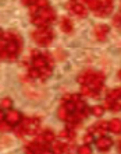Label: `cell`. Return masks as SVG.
<instances>
[{"mask_svg": "<svg viewBox=\"0 0 121 154\" xmlns=\"http://www.w3.org/2000/svg\"><path fill=\"white\" fill-rule=\"evenodd\" d=\"M91 114V106L78 95V94H67L63 97L61 104L57 109V116L67 123L68 128L75 129L82 123L85 118Z\"/></svg>", "mask_w": 121, "mask_h": 154, "instance_id": "6da1fadb", "label": "cell"}, {"mask_svg": "<svg viewBox=\"0 0 121 154\" xmlns=\"http://www.w3.org/2000/svg\"><path fill=\"white\" fill-rule=\"evenodd\" d=\"M53 69H54V59L50 53L42 52L38 49L31 52L28 66H27L28 77L31 80L46 81L52 76Z\"/></svg>", "mask_w": 121, "mask_h": 154, "instance_id": "7a4b0ae2", "label": "cell"}, {"mask_svg": "<svg viewBox=\"0 0 121 154\" xmlns=\"http://www.w3.org/2000/svg\"><path fill=\"white\" fill-rule=\"evenodd\" d=\"M24 41L16 31H4L0 28V62H14L22 51Z\"/></svg>", "mask_w": 121, "mask_h": 154, "instance_id": "3957f363", "label": "cell"}, {"mask_svg": "<svg viewBox=\"0 0 121 154\" xmlns=\"http://www.w3.org/2000/svg\"><path fill=\"white\" fill-rule=\"evenodd\" d=\"M81 93L89 98H97L105 87V74L95 69H86L78 76Z\"/></svg>", "mask_w": 121, "mask_h": 154, "instance_id": "277c9868", "label": "cell"}, {"mask_svg": "<svg viewBox=\"0 0 121 154\" xmlns=\"http://www.w3.org/2000/svg\"><path fill=\"white\" fill-rule=\"evenodd\" d=\"M29 18L36 27H49L56 21L57 16L48 0H36L29 6Z\"/></svg>", "mask_w": 121, "mask_h": 154, "instance_id": "5b68a950", "label": "cell"}, {"mask_svg": "<svg viewBox=\"0 0 121 154\" xmlns=\"http://www.w3.org/2000/svg\"><path fill=\"white\" fill-rule=\"evenodd\" d=\"M40 122L42 121L38 116H22V119L13 128V130L18 137L32 136V134H36L39 132Z\"/></svg>", "mask_w": 121, "mask_h": 154, "instance_id": "8992f818", "label": "cell"}, {"mask_svg": "<svg viewBox=\"0 0 121 154\" xmlns=\"http://www.w3.org/2000/svg\"><path fill=\"white\" fill-rule=\"evenodd\" d=\"M88 10L95 14L96 17H109L113 11L114 0H86Z\"/></svg>", "mask_w": 121, "mask_h": 154, "instance_id": "52a82bcc", "label": "cell"}, {"mask_svg": "<svg viewBox=\"0 0 121 154\" xmlns=\"http://www.w3.org/2000/svg\"><path fill=\"white\" fill-rule=\"evenodd\" d=\"M31 38L39 46H49L54 41L56 35L53 32V29L49 28V27H38L35 31L31 32Z\"/></svg>", "mask_w": 121, "mask_h": 154, "instance_id": "ba28073f", "label": "cell"}, {"mask_svg": "<svg viewBox=\"0 0 121 154\" xmlns=\"http://www.w3.org/2000/svg\"><path fill=\"white\" fill-rule=\"evenodd\" d=\"M105 105L107 109L113 111V112H120L121 111V87L110 90L109 93L106 94Z\"/></svg>", "mask_w": 121, "mask_h": 154, "instance_id": "9c48e42d", "label": "cell"}, {"mask_svg": "<svg viewBox=\"0 0 121 154\" xmlns=\"http://www.w3.org/2000/svg\"><path fill=\"white\" fill-rule=\"evenodd\" d=\"M70 13L77 17H86L88 16V6L86 0H70L67 4Z\"/></svg>", "mask_w": 121, "mask_h": 154, "instance_id": "30bf717a", "label": "cell"}, {"mask_svg": "<svg viewBox=\"0 0 121 154\" xmlns=\"http://www.w3.org/2000/svg\"><path fill=\"white\" fill-rule=\"evenodd\" d=\"M25 151H27V153H36V154L50 153V151H52V144L40 142V140H38V139L35 137V140H32L31 143H28V144L25 146Z\"/></svg>", "mask_w": 121, "mask_h": 154, "instance_id": "8fae6325", "label": "cell"}, {"mask_svg": "<svg viewBox=\"0 0 121 154\" xmlns=\"http://www.w3.org/2000/svg\"><path fill=\"white\" fill-rule=\"evenodd\" d=\"M4 119H6V122H7V125L10 126V128H14V126L22 119V115H21L18 111L10 108L7 112H4Z\"/></svg>", "mask_w": 121, "mask_h": 154, "instance_id": "7c38bea8", "label": "cell"}, {"mask_svg": "<svg viewBox=\"0 0 121 154\" xmlns=\"http://www.w3.org/2000/svg\"><path fill=\"white\" fill-rule=\"evenodd\" d=\"M95 143H96L97 150H100V151H107L110 147L113 146V140H111L109 136H106V134L99 136V139H96Z\"/></svg>", "mask_w": 121, "mask_h": 154, "instance_id": "4fadbf2b", "label": "cell"}, {"mask_svg": "<svg viewBox=\"0 0 121 154\" xmlns=\"http://www.w3.org/2000/svg\"><path fill=\"white\" fill-rule=\"evenodd\" d=\"M109 32H110V27L106 24H99L93 29V35H95V38L97 41H105L107 38V35H109Z\"/></svg>", "mask_w": 121, "mask_h": 154, "instance_id": "5bb4252c", "label": "cell"}, {"mask_svg": "<svg viewBox=\"0 0 121 154\" xmlns=\"http://www.w3.org/2000/svg\"><path fill=\"white\" fill-rule=\"evenodd\" d=\"M107 130H109V122L102 121V122H97L96 125L93 126L89 132H92L93 134H99V136H102V134H106Z\"/></svg>", "mask_w": 121, "mask_h": 154, "instance_id": "9a60e30c", "label": "cell"}, {"mask_svg": "<svg viewBox=\"0 0 121 154\" xmlns=\"http://www.w3.org/2000/svg\"><path fill=\"white\" fill-rule=\"evenodd\" d=\"M60 28L64 31L65 34H71L74 31V25H73V21L67 18V17H63L61 18V23H60Z\"/></svg>", "mask_w": 121, "mask_h": 154, "instance_id": "2e32d148", "label": "cell"}, {"mask_svg": "<svg viewBox=\"0 0 121 154\" xmlns=\"http://www.w3.org/2000/svg\"><path fill=\"white\" fill-rule=\"evenodd\" d=\"M109 130L116 134L121 133V121L120 119H111V121L109 122Z\"/></svg>", "mask_w": 121, "mask_h": 154, "instance_id": "e0dca14e", "label": "cell"}, {"mask_svg": "<svg viewBox=\"0 0 121 154\" xmlns=\"http://www.w3.org/2000/svg\"><path fill=\"white\" fill-rule=\"evenodd\" d=\"M103 106H100V105H95V106H91V112H92L95 116H100L102 114H103Z\"/></svg>", "mask_w": 121, "mask_h": 154, "instance_id": "ac0fdd59", "label": "cell"}, {"mask_svg": "<svg viewBox=\"0 0 121 154\" xmlns=\"http://www.w3.org/2000/svg\"><path fill=\"white\" fill-rule=\"evenodd\" d=\"M78 153H79V154H91V153H92V150H91L89 144H86V143H85L84 146H81L79 149H78Z\"/></svg>", "mask_w": 121, "mask_h": 154, "instance_id": "d6986e66", "label": "cell"}, {"mask_svg": "<svg viewBox=\"0 0 121 154\" xmlns=\"http://www.w3.org/2000/svg\"><path fill=\"white\" fill-rule=\"evenodd\" d=\"M113 25L117 27V28H121V11L118 14H116L113 18Z\"/></svg>", "mask_w": 121, "mask_h": 154, "instance_id": "ffe728a7", "label": "cell"}, {"mask_svg": "<svg viewBox=\"0 0 121 154\" xmlns=\"http://www.w3.org/2000/svg\"><path fill=\"white\" fill-rule=\"evenodd\" d=\"M84 142L86 143V144H88V143L91 144L92 142H95V137H93V133H92V132H88V133L85 134V136H84Z\"/></svg>", "mask_w": 121, "mask_h": 154, "instance_id": "44dd1931", "label": "cell"}, {"mask_svg": "<svg viewBox=\"0 0 121 154\" xmlns=\"http://www.w3.org/2000/svg\"><path fill=\"white\" fill-rule=\"evenodd\" d=\"M13 102L10 98H4V100H1V102H0V106H3V108H11Z\"/></svg>", "mask_w": 121, "mask_h": 154, "instance_id": "7402d4cb", "label": "cell"}, {"mask_svg": "<svg viewBox=\"0 0 121 154\" xmlns=\"http://www.w3.org/2000/svg\"><path fill=\"white\" fill-rule=\"evenodd\" d=\"M20 2L24 4V6H28V7H29V6H31V4H33L36 0H20Z\"/></svg>", "mask_w": 121, "mask_h": 154, "instance_id": "603a6c76", "label": "cell"}, {"mask_svg": "<svg viewBox=\"0 0 121 154\" xmlns=\"http://www.w3.org/2000/svg\"><path fill=\"white\" fill-rule=\"evenodd\" d=\"M118 77H120V80H121V69H120V72H118Z\"/></svg>", "mask_w": 121, "mask_h": 154, "instance_id": "cb8c5ba5", "label": "cell"}, {"mask_svg": "<svg viewBox=\"0 0 121 154\" xmlns=\"http://www.w3.org/2000/svg\"><path fill=\"white\" fill-rule=\"evenodd\" d=\"M118 150L121 151V142H120V146H118Z\"/></svg>", "mask_w": 121, "mask_h": 154, "instance_id": "d4e9b609", "label": "cell"}]
</instances>
